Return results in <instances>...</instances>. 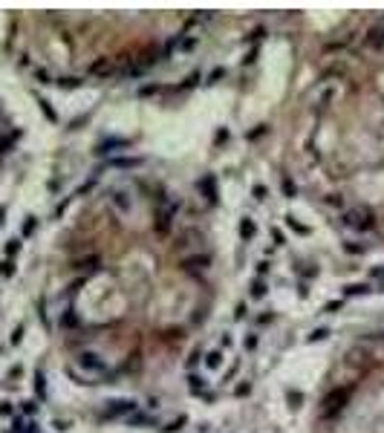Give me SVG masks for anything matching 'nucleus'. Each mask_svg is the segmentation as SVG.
<instances>
[{
	"mask_svg": "<svg viewBox=\"0 0 384 433\" xmlns=\"http://www.w3.org/2000/svg\"><path fill=\"white\" fill-rule=\"evenodd\" d=\"M75 364L81 367V370L87 373V376H104V373H107V361L101 358L99 352H93V350H84V352H78Z\"/></svg>",
	"mask_w": 384,
	"mask_h": 433,
	"instance_id": "obj_3",
	"label": "nucleus"
},
{
	"mask_svg": "<svg viewBox=\"0 0 384 433\" xmlns=\"http://www.w3.org/2000/svg\"><path fill=\"white\" fill-rule=\"evenodd\" d=\"M251 295H254V298H263V295H266V283H263V280H254V283H251Z\"/></svg>",
	"mask_w": 384,
	"mask_h": 433,
	"instance_id": "obj_21",
	"label": "nucleus"
},
{
	"mask_svg": "<svg viewBox=\"0 0 384 433\" xmlns=\"http://www.w3.org/2000/svg\"><path fill=\"white\" fill-rule=\"evenodd\" d=\"M249 390H251L249 384H240V387H237V390H234V393H237V396H246V393H249Z\"/></svg>",
	"mask_w": 384,
	"mask_h": 433,
	"instance_id": "obj_37",
	"label": "nucleus"
},
{
	"mask_svg": "<svg viewBox=\"0 0 384 433\" xmlns=\"http://www.w3.org/2000/svg\"><path fill=\"white\" fill-rule=\"evenodd\" d=\"M113 72V64H110V58H99V61H93L90 69H87V75L90 78H107Z\"/></svg>",
	"mask_w": 384,
	"mask_h": 433,
	"instance_id": "obj_7",
	"label": "nucleus"
},
{
	"mask_svg": "<svg viewBox=\"0 0 384 433\" xmlns=\"http://www.w3.org/2000/svg\"><path fill=\"white\" fill-rule=\"evenodd\" d=\"M254 234H257V225H254V219H251V216H246V219L240 222V237L249 243V240H254Z\"/></svg>",
	"mask_w": 384,
	"mask_h": 433,
	"instance_id": "obj_9",
	"label": "nucleus"
},
{
	"mask_svg": "<svg viewBox=\"0 0 384 433\" xmlns=\"http://www.w3.org/2000/svg\"><path fill=\"white\" fill-rule=\"evenodd\" d=\"M35 78H38V81H44V84H50V75H47L44 69H35Z\"/></svg>",
	"mask_w": 384,
	"mask_h": 433,
	"instance_id": "obj_33",
	"label": "nucleus"
},
{
	"mask_svg": "<svg viewBox=\"0 0 384 433\" xmlns=\"http://www.w3.org/2000/svg\"><path fill=\"white\" fill-rule=\"evenodd\" d=\"M329 338V329H312V335H309V341H327Z\"/></svg>",
	"mask_w": 384,
	"mask_h": 433,
	"instance_id": "obj_24",
	"label": "nucleus"
},
{
	"mask_svg": "<svg viewBox=\"0 0 384 433\" xmlns=\"http://www.w3.org/2000/svg\"><path fill=\"white\" fill-rule=\"evenodd\" d=\"M286 225H289V228H292L295 234H306V225H301L295 216H286Z\"/></svg>",
	"mask_w": 384,
	"mask_h": 433,
	"instance_id": "obj_20",
	"label": "nucleus"
},
{
	"mask_svg": "<svg viewBox=\"0 0 384 433\" xmlns=\"http://www.w3.org/2000/svg\"><path fill=\"white\" fill-rule=\"evenodd\" d=\"M269 269H272V266H269V260H260V263H257V274H266Z\"/></svg>",
	"mask_w": 384,
	"mask_h": 433,
	"instance_id": "obj_34",
	"label": "nucleus"
},
{
	"mask_svg": "<svg viewBox=\"0 0 384 433\" xmlns=\"http://www.w3.org/2000/svg\"><path fill=\"white\" fill-rule=\"evenodd\" d=\"M20 410H23L26 416H35V413H38V401H23V407H20Z\"/></svg>",
	"mask_w": 384,
	"mask_h": 433,
	"instance_id": "obj_26",
	"label": "nucleus"
},
{
	"mask_svg": "<svg viewBox=\"0 0 384 433\" xmlns=\"http://www.w3.org/2000/svg\"><path fill=\"white\" fill-rule=\"evenodd\" d=\"M200 358H202V355H200V350H194V352H191V358H188V367H194L197 361H200Z\"/></svg>",
	"mask_w": 384,
	"mask_h": 433,
	"instance_id": "obj_36",
	"label": "nucleus"
},
{
	"mask_svg": "<svg viewBox=\"0 0 384 433\" xmlns=\"http://www.w3.org/2000/svg\"><path fill=\"white\" fill-rule=\"evenodd\" d=\"M107 205H110L118 216H127L130 211H133V200H130V194L121 191V188H113V191L107 194Z\"/></svg>",
	"mask_w": 384,
	"mask_h": 433,
	"instance_id": "obj_4",
	"label": "nucleus"
},
{
	"mask_svg": "<svg viewBox=\"0 0 384 433\" xmlns=\"http://www.w3.org/2000/svg\"><path fill=\"white\" fill-rule=\"evenodd\" d=\"M35 216H26V222H23V237H29V234H35Z\"/></svg>",
	"mask_w": 384,
	"mask_h": 433,
	"instance_id": "obj_22",
	"label": "nucleus"
},
{
	"mask_svg": "<svg viewBox=\"0 0 384 433\" xmlns=\"http://www.w3.org/2000/svg\"><path fill=\"white\" fill-rule=\"evenodd\" d=\"M344 249L350 251V254H358V251H364V246H358V243H347Z\"/></svg>",
	"mask_w": 384,
	"mask_h": 433,
	"instance_id": "obj_32",
	"label": "nucleus"
},
{
	"mask_svg": "<svg viewBox=\"0 0 384 433\" xmlns=\"http://www.w3.org/2000/svg\"><path fill=\"white\" fill-rule=\"evenodd\" d=\"M222 75H225V69H214V72H211V81H219Z\"/></svg>",
	"mask_w": 384,
	"mask_h": 433,
	"instance_id": "obj_38",
	"label": "nucleus"
},
{
	"mask_svg": "<svg viewBox=\"0 0 384 433\" xmlns=\"http://www.w3.org/2000/svg\"><path fill=\"white\" fill-rule=\"evenodd\" d=\"M20 338H23V326H17L15 332H12V344H20Z\"/></svg>",
	"mask_w": 384,
	"mask_h": 433,
	"instance_id": "obj_35",
	"label": "nucleus"
},
{
	"mask_svg": "<svg viewBox=\"0 0 384 433\" xmlns=\"http://www.w3.org/2000/svg\"><path fill=\"white\" fill-rule=\"evenodd\" d=\"M188 387H191L194 396H200V393H205V379L197 376V373H191V376H188Z\"/></svg>",
	"mask_w": 384,
	"mask_h": 433,
	"instance_id": "obj_12",
	"label": "nucleus"
},
{
	"mask_svg": "<svg viewBox=\"0 0 384 433\" xmlns=\"http://www.w3.org/2000/svg\"><path fill=\"white\" fill-rule=\"evenodd\" d=\"M130 413H136L133 399H113L104 407V419H118V416H130Z\"/></svg>",
	"mask_w": 384,
	"mask_h": 433,
	"instance_id": "obj_5",
	"label": "nucleus"
},
{
	"mask_svg": "<svg viewBox=\"0 0 384 433\" xmlns=\"http://www.w3.org/2000/svg\"><path fill=\"white\" fill-rule=\"evenodd\" d=\"M301 401H303V393H298V390H289V404H295V407H298Z\"/></svg>",
	"mask_w": 384,
	"mask_h": 433,
	"instance_id": "obj_28",
	"label": "nucleus"
},
{
	"mask_svg": "<svg viewBox=\"0 0 384 433\" xmlns=\"http://www.w3.org/2000/svg\"><path fill=\"white\" fill-rule=\"evenodd\" d=\"M246 347H249V350H254V347H257V338H254V335H249V338H246Z\"/></svg>",
	"mask_w": 384,
	"mask_h": 433,
	"instance_id": "obj_39",
	"label": "nucleus"
},
{
	"mask_svg": "<svg viewBox=\"0 0 384 433\" xmlns=\"http://www.w3.org/2000/svg\"><path fill=\"white\" fill-rule=\"evenodd\" d=\"M127 425H148V416H142V413H130V416H127Z\"/></svg>",
	"mask_w": 384,
	"mask_h": 433,
	"instance_id": "obj_25",
	"label": "nucleus"
},
{
	"mask_svg": "<svg viewBox=\"0 0 384 433\" xmlns=\"http://www.w3.org/2000/svg\"><path fill=\"white\" fill-rule=\"evenodd\" d=\"M38 104H41V110H44V116L50 118V121H58V116H55V110L50 107V101L47 99H38Z\"/></svg>",
	"mask_w": 384,
	"mask_h": 433,
	"instance_id": "obj_17",
	"label": "nucleus"
},
{
	"mask_svg": "<svg viewBox=\"0 0 384 433\" xmlns=\"http://www.w3.org/2000/svg\"><path fill=\"white\" fill-rule=\"evenodd\" d=\"M185 266H200V269H205V266H208V254H202V257H188V260H185Z\"/></svg>",
	"mask_w": 384,
	"mask_h": 433,
	"instance_id": "obj_19",
	"label": "nucleus"
},
{
	"mask_svg": "<svg viewBox=\"0 0 384 433\" xmlns=\"http://www.w3.org/2000/svg\"><path fill=\"white\" fill-rule=\"evenodd\" d=\"M205 364L211 367V370H217V367L222 364V350H211L208 355H205Z\"/></svg>",
	"mask_w": 384,
	"mask_h": 433,
	"instance_id": "obj_13",
	"label": "nucleus"
},
{
	"mask_svg": "<svg viewBox=\"0 0 384 433\" xmlns=\"http://www.w3.org/2000/svg\"><path fill=\"white\" fill-rule=\"evenodd\" d=\"M373 289H370V283H350V286H344V295L347 298H355V295H370Z\"/></svg>",
	"mask_w": 384,
	"mask_h": 433,
	"instance_id": "obj_11",
	"label": "nucleus"
},
{
	"mask_svg": "<svg viewBox=\"0 0 384 433\" xmlns=\"http://www.w3.org/2000/svg\"><path fill=\"white\" fill-rule=\"evenodd\" d=\"M185 422H188V419H185V416H179V419H176V422H170V425H167L165 431H170V433H173V431H179V428H182Z\"/></svg>",
	"mask_w": 384,
	"mask_h": 433,
	"instance_id": "obj_29",
	"label": "nucleus"
},
{
	"mask_svg": "<svg viewBox=\"0 0 384 433\" xmlns=\"http://www.w3.org/2000/svg\"><path fill=\"white\" fill-rule=\"evenodd\" d=\"M0 416H12V401H0Z\"/></svg>",
	"mask_w": 384,
	"mask_h": 433,
	"instance_id": "obj_30",
	"label": "nucleus"
},
{
	"mask_svg": "<svg viewBox=\"0 0 384 433\" xmlns=\"http://www.w3.org/2000/svg\"><path fill=\"white\" fill-rule=\"evenodd\" d=\"M251 194H254V200H260V202H263V200L269 197V191L263 188V185H254V191H251Z\"/></svg>",
	"mask_w": 384,
	"mask_h": 433,
	"instance_id": "obj_27",
	"label": "nucleus"
},
{
	"mask_svg": "<svg viewBox=\"0 0 384 433\" xmlns=\"http://www.w3.org/2000/svg\"><path fill=\"white\" fill-rule=\"evenodd\" d=\"M58 87H64V90H75V87H81V78H58Z\"/></svg>",
	"mask_w": 384,
	"mask_h": 433,
	"instance_id": "obj_18",
	"label": "nucleus"
},
{
	"mask_svg": "<svg viewBox=\"0 0 384 433\" xmlns=\"http://www.w3.org/2000/svg\"><path fill=\"white\" fill-rule=\"evenodd\" d=\"M110 165L113 167H142L145 159H142V156H124V159H113Z\"/></svg>",
	"mask_w": 384,
	"mask_h": 433,
	"instance_id": "obj_10",
	"label": "nucleus"
},
{
	"mask_svg": "<svg viewBox=\"0 0 384 433\" xmlns=\"http://www.w3.org/2000/svg\"><path fill=\"white\" fill-rule=\"evenodd\" d=\"M341 225H344L347 231L367 234V231H373V228H376V216H373V211H367V208H355V211L341 214Z\"/></svg>",
	"mask_w": 384,
	"mask_h": 433,
	"instance_id": "obj_1",
	"label": "nucleus"
},
{
	"mask_svg": "<svg viewBox=\"0 0 384 433\" xmlns=\"http://www.w3.org/2000/svg\"><path fill=\"white\" fill-rule=\"evenodd\" d=\"M338 99V84L335 81H321L315 87V93H312V110H329Z\"/></svg>",
	"mask_w": 384,
	"mask_h": 433,
	"instance_id": "obj_2",
	"label": "nucleus"
},
{
	"mask_svg": "<svg viewBox=\"0 0 384 433\" xmlns=\"http://www.w3.org/2000/svg\"><path fill=\"white\" fill-rule=\"evenodd\" d=\"M17 251H20V240H9V243H6V254H9V257H15Z\"/></svg>",
	"mask_w": 384,
	"mask_h": 433,
	"instance_id": "obj_23",
	"label": "nucleus"
},
{
	"mask_svg": "<svg viewBox=\"0 0 384 433\" xmlns=\"http://www.w3.org/2000/svg\"><path fill=\"white\" fill-rule=\"evenodd\" d=\"M35 393H38L41 399L47 396V381H44V373H41V370L35 373Z\"/></svg>",
	"mask_w": 384,
	"mask_h": 433,
	"instance_id": "obj_15",
	"label": "nucleus"
},
{
	"mask_svg": "<svg viewBox=\"0 0 384 433\" xmlns=\"http://www.w3.org/2000/svg\"><path fill=\"white\" fill-rule=\"evenodd\" d=\"M243 315H246V303H240V306H237V312H234V318H243Z\"/></svg>",
	"mask_w": 384,
	"mask_h": 433,
	"instance_id": "obj_40",
	"label": "nucleus"
},
{
	"mask_svg": "<svg viewBox=\"0 0 384 433\" xmlns=\"http://www.w3.org/2000/svg\"><path fill=\"white\" fill-rule=\"evenodd\" d=\"M272 240H274V246H283V234L277 231V228H272Z\"/></svg>",
	"mask_w": 384,
	"mask_h": 433,
	"instance_id": "obj_31",
	"label": "nucleus"
},
{
	"mask_svg": "<svg viewBox=\"0 0 384 433\" xmlns=\"http://www.w3.org/2000/svg\"><path fill=\"white\" fill-rule=\"evenodd\" d=\"M15 274V263L12 260H0V277H12Z\"/></svg>",
	"mask_w": 384,
	"mask_h": 433,
	"instance_id": "obj_16",
	"label": "nucleus"
},
{
	"mask_svg": "<svg viewBox=\"0 0 384 433\" xmlns=\"http://www.w3.org/2000/svg\"><path fill=\"white\" fill-rule=\"evenodd\" d=\"M197 44H200L197 35H176V38L167 44V52H191Z\"/></svg>",
	"mask_w": 384,
	"mask_h": 433,
	"instance_id": "obj_6",
	"label": "nucleus"
},
{
	"mask_svg": "<svg viewBox=\"0 0 384 433\" xmlns=\"http://www.w3.org/2000/svg\"><path fill=\"white\" fill-rule=\"evenodd\" d=\"M3 216H6V211H3V205H0V225H3V222H6V219H3Z\"/></svg>",
	"mask_w": 384,
	"mask_h": 433,
	"instance_id": "obj_42",
	"label": "nucleus"
},
{
	"mask_svg": "<svg viewBox=\"0 0 384 433\" xmlns=\"http://www.w3.org/2000/svg\"><path fill=\"white\" fill-rule=\"evenodd\" d=\"M373 277H384V269H382V266H376V269H373Z\"/></svg>",
	"mask_w": 384,
	"mask_h": 433,
	"instance_id": "obj_41",
	"label": "nucleus"
},
{
	"mask_svg": "<svg viewBox=\"0 0 384 433\" xmlns=\"http://www.w3.org/2000/svg\"><path fill=\"white\" fill-rule=\"evenodd\" d=\"M200 191L205 194L208 202H217V188H214V176H202L200 179Z\"/></svg>",
	"mask_w": 384,
	"mask_h": 433,
	"instance_id": "obj_8",
	"label": "nucleus"
},
{
	"mask_svg": "<svg viewBox=\"0 0 384 433\" xmlns=\"http://www.w3.org/2000/svg\"><path fill=\"white\" fill-rule=\"evenodd\" d=\"M283 197H286V200H295V197H298V185L292 182L289 176L283 179Z\"/></svg>",
	"mask_w": 384,
	"mask_h": 433,
	"instance_id": "obj_14",
	"label": "nucleus"
}]
</instances>
